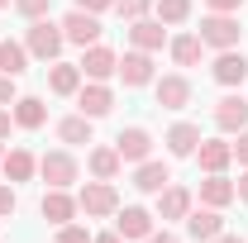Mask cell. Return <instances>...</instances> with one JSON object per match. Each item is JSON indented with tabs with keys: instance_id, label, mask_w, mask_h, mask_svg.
<instances>
[{
	"instance_id": "obj_1",
	"label": "cell",
	"mask_w": 248,
	"mask_h": 243,
	"mask_svg": "<svg viewBox=\"0 0 248 243\" xmlns=\"http://www.w3.org/2000/svg\"><path fill=\"white\" fill-rule=\"evenodd\" d=\"M196 38H201L205 48H215V53L239 48V38H244V19H239V15H215V10H205V15H201Z\"/></svg>"
},
{
	"instance_id": "obj_2",
	"label": "cell",
	"mask_w": 248,
	"mask_h": 243,
	"mask_svg": "<svg viewBox=\"0 0 248 243\" xmlns=\"http://www.w3.org/2000/svg\"><path fill=\"white\" fill-rule=\"evenodd\" d=\"M24 48H29V58H38V62H58L62 48H67L62 24H53L48 15H43V19H29V29H24Z\"/></svg>"
},
{
	"instance_id": "obj_3",
	"label": "cell",
	"mask_w": 248,
	"mask_h": 243,
	"mask_svg": "<svg viewBox=\"0 0 248 243\" xmlns=\"http://www.w3.org/2000/svg\"><path fill=\"white\" fill-rule=\"evenodd\" d=\"M38 177H43L48 186H58V191H72V186L81 182V162H77L67 148H53V152L38 157Z\"/></svg>"
},
{
	"instance_id": "obj_4",
	"label": "cell",
	"mask_w": 248,
	"mask_h": 243,
	"mask_svg": "<svg viewBox=\"0 0 248 243\" xmlns=\"http://www.w3.org/2000/svg\"><path fill=\"white\" fill-rule=\"evenodd\" d=\"M77 205H81V214L86 219H110V214L120 210V191H115V182H86L81 191H77Z\"/></svg>"
},
{
	"instance_id": "obj_5",
	"label": "cell",
	"mask_w": 248,
	"mask_h": 243,
	"mask_svg": "<svg viewBox=\"0 0 248 243\" xmlns=\"http://www.w3.org/2000/svg\"><path fill=\"white\" fill-rule=\"evenodd\" d=\"M58 24H62V38H67V43H77V48L100 43V15H86V10H77V5H72Z\"/></svg>"
},
{
	"instance_id": "obj_6",
	"label": "cell",
	"mask_w": 248,
	"mask_h": 243,
	"mask_svg": "<svg viewBox=\"0 0 248 243\" xmlns=\"http://www.w3.org/2000/svg\"><path fill=\"white\" fill-rule=\"evenodd\" d=\"M115 76H120L129 91H139V86H153V81H157V72H153V53H143V48H129V53L120 58V72H115Z\"/></svg>"
},
{
	"instance_id": "obj_7",
	"label": "cell",
	"mask_w": 248,
	"mask_h": 243,
	"mask_svg": "<svg viewBox=\"0 0 248 243\" xmlns=\"http://www.w3.org/2000/svg\"><path fill=\"white\" fill-rule=\"evenodd\" d=\"M81 76L86 81H110L115 72H120V53L115 48H105V43H91V48H81Z\"/></svg>"
},
{
	"instance_id": "obj_8",
	"label": "cell",
	"mask_w": 248,
	"mask_h": 243,
	"mask_svg": "<svg viewBox=\"0 0 248 243\" xmlns=\"http://www.w3.org/2000/svg\"><path fill=\"white\" fill-rule=\"evenodd\" d=\"M153 219H157V214H153V210H143V205H120V210H115V234H120L124 243H129V239L143 243V239L157 229Z\"/></svg>"
},
{
	"instance_id": "obj_9",
	"label": "cell",
	"mask_w": 248,
	"mask_h": 243,
	"mask_svg": "<svg viewBox=\"0 0 248 243\" xmlns=\"http://www.w3.org/2000/svg\"><path fill=\"white\" fill-rule=\"evenodd\" d=\"M77 110H81L86 120H105V115L115 110V91H110V81H81V91H77Z\"/></svg>"
},
{
	"instance_id": "obj_10",
	"label": "cell",
	"mask_w": 248,
	"mask_h": 243,
	"mask_svg": "<svg viewBox=\"0 0 248 243\" xmlns=\"http://www.w3.org/2000/svg\"><path fill=\"white\" fill-rule=\"evenodd\" d=\"M215 129L219 134H244L248 129V100L239 91H229V95L215 100Z\"/></svg>"
},
{
	"instance_id": "obj_11",
	"label": "cell",
	"mask_w": 248,
	"mask_h": 243,
	"mask_svg": "<svg viewBox=\"0 0 248 243\" xmlns=\"http://www.w3.org/2000/svg\"><path fill=\"white\" fill-rule=\"evenodd\" d=\"M38 210H43V219L58 229V224H72V219L81 214V205H77V196H72V191L48 186V191H43V200H38Z\"/></svg>"
},
{
	"instance_id": "obj_12",
	"label": "cell",
	"mask_w": 248,
	"mask_h": 243,
	"mask_svg": "<svg viewBox=\"0 0 248 243\" xmlns=\"http://www.w3.org/2000/svg\"><path fill=\"white\" fill-rule=\"evenodd\" d=\"M153 100L162 110H186L191 105V81H186L182 72H167V76L153 81Z\"/></svg>"
},
{
	"instance_id": "obj_13",
	"label": "cell",
	"mask_w": 248,
	"mask_h": 243,
	"mask_svg": "<svg viewBox=\"0 0 248 243\" xmlns=\"http://www.w3.org/2000/svg\"><path fill=\"white\" fill-rule=\"evenodd\" d=\"M115 152H120L124 162H143V157H153V134L143 129V124H129V129H120V138H115Z\"/></svg>"
},
{
	"instance_id": "obj_14",
	"label": "cell",
	"mask_w": 248,
	"mask_h": 243,
	"mask_svg": "<svg viewBox=\"0 0 248 243\" xmlns=\"http://www.w3.org/2000/svg\"><path fill=\"white\" fill-rule=\"evenodd\" d=\"M210 76H215L219 86L234 91V86H244V81H248V58L239 53V48H224V53L210 62Z\"/></svg>"
},
{
	"instance_id": "obj_15",
	"label": "cell",
	"mask_w": 248,
	"mask_h": 243,
	"mask_svg": "<svg viewBox=\"0 0 248 243\" xmlns=\"http://www.w3.org/2000/svg\"><path fill=\"white\" fill-rule=\"evenodd\" d=\"M186 234H191L196 243H210V239H219V234H224V214H219L215 205H201V210L191 205V214H186Z\"/></svg>"
},
{
	"instance_id": "obj_16",
	"label": "cell",
	"mask_w": 248,
	"mask_h": 243,
	"mask_svg": "<svg viewBox=\"0 0 248 243\" xmlns=\"http://www.w3.org/2000/svg\"><path fill=\"white\" fill-rule=\"evenodd\" d=\"M191 205H196V196H191L186 186H162V191H157V210L153 214L162 219V224H172V219H186Z\"/></svg>"
},
{
	"instance_id": "obj_17",
	"label": "cell",
	"mask_w": 248,
	"mask_h": 243,
	"mask_svg": "<svg viewBox=\"0 0 248 243\" xmlns=\"http://www.w3.org/2000/svg\"><path fill=\"white\" fill-rule=\"evenodd\" d=\"M162 43H167V24H162L157 15H143V19H134V24H129V48L157 53Z\"/></svg>"
},
{
	"instance_id": "obj_18",
	"label": "cell",
	"mask_w": 248,
	"mask_h": 243,
	"mask_svg": "<svg viewBox=\"0 0 248 243\" xmlns=\"http://www.w3.org/2000/svg\"><path fill=\"white\" fill-rule=\"evenodd\" d=\"M162 186H172V167H167V162H157V157H143V162L134 167V191L157 196Z\"/></svg>"
},
{
	"instance_id": "obj_19",
	"label": "cell",
	"mask_w": 248,
	"mask_h": 243,
	"mask_svg": "<svg viewBox=\"0 0 248 243\" xmlns=\"http://www.w3.org/2000/svg\"><path fill=\"white\" fill-rule=\"evenodd\" d=\"M162 143H167V152H172V157H196V148H201V124L177 120L167 134H162Z\"/></svg>"
},
{
	"instance_id": "obj_20",
	"label": "cell",
	"mask_w": 248,
	"mask_h": 243,
	"mask_svg": "<svg viewBox=\"0 0 248 243\" xmlns=\"http://www.w3.org/2000/svg\"><path fill=\"white\" fill-rule=\"evenodd\" d=\"M0 172H5V182H10V186L33 182V177H38V157H33L29 148H10L5 157H0Z\"/></svg>"
},
{
	"instance_id": "obj_21",
	"label": "cell",
	"mask_w": 248,
	"mask_h": 243,
	"mask_svg": "<svg viewBox=\"0 0 248 243\" xmlns=\"http://www.w3.org/2000/svg\"><path fill=\"white\" fill-rule=\"evenodd\" d=\"M196 162H201V172H205V177H210V172H224V167L234 162V143H229V138H201Z\"/></svg>"
},
{
	"instance_id": "obj_22",
	"label": "cell",
	"mask_w": 248,
	"mask_h": 243,
	"mask_svg": "<svg viewBox=\"0 0 248 243\" xmlns=\"http://www.w3.org/2000/svg\"><path fill=\"white\" fill-rule=\"evenodd\" d=\"M81 67L77 62H48V91L53 95H72L77 100V91H81Z\"/></svg>"
},
{
	"instance_id": "obj_23",
	"label": "cell",
	"mask_w": 248,
	"mask_h": 243,
	"mask_svg": "<svg viewBox=\"0 0 248 243\" xmlns=\"http://www.w3.org/2000/svg\"><path fill=\"white\" fill-rule=\"evenodd\" d=\"M120 167H124V157L115 152V143H100V148L86 152V172H91L95 182H115V177H120Z\"/></svg>"
},
{
	"instance_id": "obj_24",
	"label": "cell",
	"mask_w": 248,
	"mask_h": 243,
	"mask_svg": "<svg viewBox=\"0 0 248 243\" xmlns=\"http://www.w3.org/2000/svg\"><path fill=\"white\" fill-rule=\"evenodd\" d=\"M10 115H15V129H43V124H48V105H43L38 95H19V100L10 105Z\"/></svg>"
},
{
	"instance_id": "obj_25",
	"label": "cell",
	"mask_w": 248,
	"mask_h": 243,
	"mask_svg": "<svg viewBox=\"0 0 248 243\" xmlns=\"http://www.w3.org/2000/svg\"><path fill=\"white\" fill-rule=\"evenodd\" d=\"M239 196H234V182L224 177V172H210L205 182H201V205H215V210H224V205H234Z\"/></svg>"
},
{
	"instance_id": "obj_26",
	"label": "cell",
	"mask_w": 248,
	"mask_h": 243,
	"mask_svg": "<svg viewBox=\"0 0 248 243\" xmlns=\"http://www.w3.org/2000/svg\"><path fill=\"white\" fill-rule=\"evenodd\" d=\"M95 120H86L81 110L77 115H67V120H58V143H72V148H81V143H91L95 138V129H91Z\"/></svg>"
},
{
	"instance_id": "obj_27",
	"label": "cell",
	"mask_w": 248,
	"mask_h": 243,
	"mask_svg": "<svg viewBox=\"0 0 248 243\" xmlns=\"http://www.w3.org/2000/svg\"><path fill=\"white\" fill-rule=\"evenodd\" d=\"M0 72L15 76V81L29 72V48H24L19 38H0Z\"/></svg>"
},
{
	"instance_id": "obj_28",
	"label": "cell",
	"mask_w": 248,
	"mask_h": 243,
	"mask_svg": "<svg viewBox=\"0 0 248 243\" xmlns=\"http://www.w3.org/2000/svg\"><path fill=\"white\" fill-rule=\"evenodd\" d=\"M167 53H172L177 67H196V62L205 58V43L196 33H177V38H167Z\"/></svg>"
},
{
	"instance_id": "obj_29",
	"label": "cell",
	"mask_w": 248,
	"mask_h": 243,
	"mask_svg": "<svg viewBox=\"0 0 248 243\" xmlns=\"http://www.w3.org/2000/svg\"><path fill=\"white\" fill-rule=\"evenodd\" d=\"M153 15L167 24V29H177L191 19V0H153Z\"/></svg>"
},
{
	"instance_id": "obj_30",
	"label": "cell",
	"mask_w": 248,
	"mask_h": 243,
	"mask_svg": "<svg viewBox=\"0 0 248 243\" xmlns=\"http://www.w3.org/2000/svg\"><path fill=\"white\" fill-rule=\"evenodd\" d=\"M115 15H120L124 24H134V19L153 15V0H115Z\"/></svg>"
},
{
	"instance_id": "obj_31",
	"label": "cell",
	"mask_w": 248,
	"mask_h": 243,
	"mask_svg": "<svg viewBox=\"0 0 248 243\" xmlns=\"http://www.w3.org/2000/svg\"><path fill=\"white\" fill-rule=\"evenodd\" d=\"M53 243H91V229L86 224H58Z\"/></svg>"
},
{
	"instance_id": "obj_32",
	"label": "cell",
	"mask_w": 248,
	"mask_h": 243,
	"mask_svg": "<svg viewBox=\"0 0 248 243\" xmlns=\"http://www.w3.org/2000/svg\"><path fill=\"white\" fill-rule=\"evenodd\" d=\"M48 5H53V0H15L10 10H15V15H24V19H43V15H48Z\"/></svg>"
},
{
	"instance_id": "obj_33",
	"label": "cell",
	"mask_w": 248,
	"mask_h": 243,
	"mask_svg": "<svg viewBox=\"0 0 248 243\" xmlns=\"http://www.w3.org/2000/svg\"><path fill=\"white\" fill-rule=\"evenodd\" d=\"M15 210H19V196H15V186L0 182V219H10Z\"/></svg>"
},
{
	"instance_id": "obj_34",
	"label": "cell",
	"mask_w": 248,
	"mask_h": 243,
	"mask_svg": "<svg viewBox=\"0 0 248 243\" xmlns=\"http://www.w3.org/2000/svg\"><path fill=\"white\" fill-rule=\"evenodd\" d=\"M205 10H215V15H239L244 0H205Z\"/></svg>"
},
{
	"instance_id": "obj_35",
	"label": "cell",
	"mask_w": 248,
	"mask_h": 243,
	"mask_svg": "<svg viewBox=\"0 0 248 243\" xmlns=\"http://www.w3.org/2000/svg\"><path fill=\"white\" fill-rule=\"evenodd\" d=\"M19 100V91H15V76H5L0 72V105H15Z\"/></svg>"
},
{
	"instance_id": "obj_36",
	"label": "cell",
	"mask_w": 248,
	"mask_h": 243,
	"mask_svg": "<svg viewBox=\"0 0 248 243\" xmlns=\"http://www.w3.org/2000/svg\"><path fill=\"white\" fill-rule=\"evenodd\" d=\"M234 162L248 167V129H244V134H234Z\"/></svg>"
},
{
	"instance_id": "obj_37",
	"label": "cell",
	"mask_w": 248,
	"mask_h": 243,
	"mask_svg": "<svg viewBox=\"0 0 248 243\" xmlns=\"http://www.w3.org/2000/svg\"><path fill=\"white\" fill-rule=\"evenodd\" d=\"M77 10H86V15H105V10H115V0H77Z\"/></svg>"
},
{
	"instance_id": "obj_38",
	"label": "cell",
	"mask_w": 248,
	"mask_h": 243,
	"mask_svg": "<svg viewBox=\"0 0 248 243\" xmlns=\"http://www.w3.org/2000/svg\"><path fill=\"white\" fill-rule=\"evenodd\" d=\"M10 129H15V115H10V105H0V143L10 138Z\"/></svg>"
},
{
	"instance_id": "obj_39",
	"label": "cell",
	"mask_w": 248,
	"mask_h": 243,
	"mask_svg": "<svg viewBox=\"0 0 248 243\" xmlns=\"http://www.w3.org/2000/svg\"><path fill=\"white\" fill-rule=\"evenodd\" d=\"M143 243H182V239H177L172 229H153V234H148V239H143Z\"/></svg>"
},
{
	"instance_id": "obj_40",
	"label": "cell",
	"mask_w": 248,
	"mask_h": 243,
	"mask_svg": "<svg viewBox=\"0 0 248 243\" xmlns=\"http://www.w3.org/2000/svg\"><path fill=\"white\" fill-rule=\"evenodd\" d=\"M234 196H239V200H244V205H248V167H244V172H239V182H234Z\"/></svg>"
},
{
	"instance_id": "obj_41",
	"label": "cell",
	"mask_w": 248,
	"mask_h": 243,
	"mask_svg": "<svg viewBox=\"0 0 248 243\" xmlns=\"http://www.w3.org/2000/svg\"><path fill=\"white\" fill-rule=\"evenodd\" d=\"M91 243H124V239L115 234V229H110V234H91Z\"/></svg>"
},
{
	"instance_id": "obj_42",
	"label": "cell",
	"mask_w": 248,
	"mask_h": 243,
	"mask_svg": "<svg viewBox=\"0 0 248 243\" xmlns=\"http://www.w3.org/2000/svg\"><path fill=\"white\" fill-rule=\"evenodd\" d=\"M210 243H244L239 234H219V239H210Z\"/></svg>"
},
{
	"instance_id": "obj_43",
	"label": "cell",
	"mask_w": 248,
	"mask_h": 243,
	"mask_svg": "<svg viewBox=\"0 0 248 243\" xmlns=\"http://www.w3.org/2000/svg\"><path fill=\"white\" fill-rule=\"evenodd\" d=\"M5 5H15V0H0V10H5Z\"/></svg>"
},
{
	"instance_id": "obj_44",
	"label": "cell",
	"mask_w": 248,
	"mask_h": 243,
	"mask_svg": "<svg viewBox=\"0 0 248 243\" xmlns=\"http://www.w3.org/2000/svg\"><path fill=\"white\" fill-rule=\"evenodd\" d=\"M0 157H5V143H0Z\"/></svg>"
}]
</instances>
